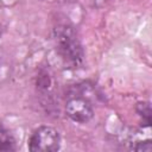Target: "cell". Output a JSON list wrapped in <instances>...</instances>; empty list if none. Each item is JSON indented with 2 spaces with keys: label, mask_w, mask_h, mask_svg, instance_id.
Listing matches in <instances>:
<instances>
[{
  "label": "cell",
  "mask_w": 152,
  "mask_h": 152,
  "mask_svg": "<svg viewBox=\"0 0 152 152\" xmlns=\"http://www.w3.org/2000/svg\"><path fill=\"white\" fill-rule=\"evenodd\" d=\"M56 51L69 68L77 69L83 65V49L77 31L69 21H56L52 28Z\"/></svg>",
  "instance_id": "6da1fadb"
},
{
  "label": "cell",
  "mask_w": 152,
  "mask_h": 152,
  "mask_svg": "<svg viewBox=\"0 0 152 152\" xmlns=\"http://www.w3.org/2000/svg\"><path fill=\"white\" fill-rule=\"evenodd\" d=\"M61 147V135L51 126H40L33 131L28 140V150L32 152H56Z\"/></svg>",
  "instance_id": "7a4b0ae2"
},
{
  "label": "cell",
  "mask_w": 152,
  "mask_h": 152,
  "mask_svg": "<svg viewBox=\"0 0 152 152\" xmlns=\"http://www.w3.org/2000/svg\"><path fill=\"white\" fill-rule=\"evenodd\" d=\"M65 114L77 124H87L94 116L91 102L82 94H70L65 102Z\"/></svg>",
  "instance_id": "3957f363"
},
{
  "label": "cell",
  "mask_w": 152,
  "mask_h": 152,
  "mask_svg": "<svg viewBox=\"0 0 152 152\" xmlns=\"http://www.w3.org/2000/svg\"><path fill=\"white\" fill-rule=\"evenodd\" d=\"M55 89V82L49 70H42L37 77V90L43 96H52Z\"/></svg>",
  "instance_id": "277c9868"
},
{
  "label": "cell",
  "mask_w": 152,
  "mask_h": 152,
  "mask_svg": "<svg viewBox=\"0 0 152 152\" xmlns=\"http://www.w3.org/2000/svg\"><path fill=\"white\" fill-rule=\"evenodd\" d=\"M17 144L13 134L6 127L0 125V152L7 151H15Z\"/></svg>",
  "instance_id": "5b68a950"
},
{
  "label": "cell",
  "mask_w": 152,
  "mask_h": 152,
  "mask_svg": "<svg viewBox=\"0 0 152 152\" xmlns=\"http://www.w3.org/2000/svg\"><path fill=\"white\" fill-rule=\"evenodd\" d=\"M137 112L141 118L142 122L148 127L151 125V115H152L150 102H139L137 104Z\"/></svg>",
  "instance_id": "8992f818"
},
{
  "label": "cell",
  "mask_w": 152,
  "mask_h": 152,
  "mask_svg": "<svg viewBox=\"0 0 152 152\" xmlns=\"http://www.w3.org/2000/svg\"><path fill=\"white\" fill-rule=\"evenodd\" d=\"M132 150L134 151H151L152 150V145H151V140H146V141H138L134 145H132Z\"/></svg>",
  "instance_id": "52a82bcc"
},
{
  "label": "cell",
  "mask_w": 152,
  "mask_h": 152,
  "mask_svg": "<svg viewBox=\"0 0 152 152\" xmlns=\"http://www.w3.org/2000/svg\"><path fill=\"white\" fill-rule=\"evenodd\" d=\"M0 34H1V31H0Z\"/></svg>",
  "instance_id": "ba28073f"
}]
</instances>
